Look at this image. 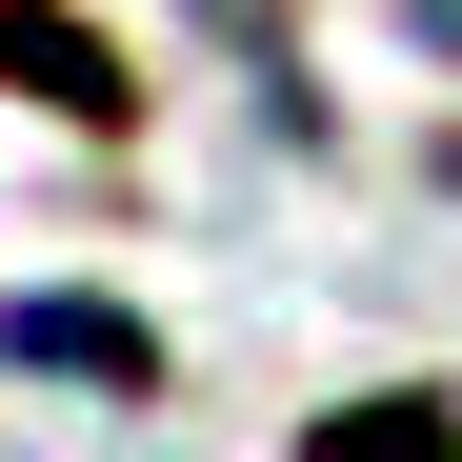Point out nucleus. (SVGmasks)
Instances as JSON below:
<instances>
[{
  "mask_svg": "<svg viewBox=\"0 0 462 462\" xmlns=\"http://www.w3.org/2000/svg\"><path fill=\"white\" fill-rule=\"evenodd\" d=\"M402 21H422V41H442V60H462V0H402Z\"/></svg>",
  "mask_w": 462,
  "mask_h": 462,
  "instance_id": "3",
  "label": "nucleus"
},
{
  "mask_svg": "<svg viewBox=\"0 0 462 462\" xmlns=\"http://www.w3.org/2000/svg\"><path fill=\"white\" fill-rule=\"evenodd\" d=\"M0 81H41L60 121H121V60H101L81 21H60V0H0Z\"/></svg>",
  "mask_w": 462,
  "mask_h": 462,
  "instance_id": "1",
  "label": "nucleus"
},
{
  "mask_svg": "<svg viewBox=\"0 0 462 462\" xmlns=\"http://www.w3.org/2000/svg\"><path fill=\"white\" fill-rule=\"evenodd\" d=\"M0 342H21V362H81V382H162V342H141L121 301H0Z\"/></svg>",
  "mask_w": 462,
  "mask_h": 462,
  "instance_id": "2",
  "label": "nucleus"
}]
</instances>
